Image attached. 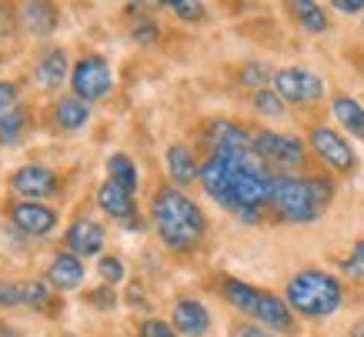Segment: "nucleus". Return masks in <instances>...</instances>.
<instances>
[{
    "label": "nucleus",
    "mask_w": 364,
    "mask_h": 337,
    "mask_svg": "<svg viewBox=\"0 0 364 337\" xmlns=\"http://www.w3.org/2000/svg\"><path fill=\"white\" fill-rule=\"evenodd\" d=\"M344 274H348V277H364V240L354 244L351 257L344 261Z\"/></svg>",
    "instance_id": "393cba45"
},
{
    "label": "nucleus",
    "mask_w": 364,
    "mask_h": 337,
    "mask_svg": "<svg viewBox=\"0 0 364 337\" xmlns=\"http://www.w3.org/2000/svg\"><path fill=\"white\" fill-rule=\"evenodd\" d=\"M23 301H31L33 307H44L47 304V287L44 284H31V287L23 291Z\"/></svg>",
    "instance_id": "7c9ffc66"
},
{
    "label": "nucleus",
    "mask_w": 364,
    "mask_h": 337,
    "mask_svg": "<svg viewBox=\"0 0 364 337\" xmlns=\"http://www.w3.org/2000/svg\"><path fill=\"white\" fill-rule=\"evenodd\" d=\"M114 77H111V67L104 57H80L74 70H70V87L77 94V100H100L107 90H111Z\"/></svg>",
    "instance_id": "20e7f679"
},
{
    "label": "nucleus",
    "mask_w": 364,
    "mask_h": 337,
    "mask_svg": "<svg viewBox=\"0 0 364 337\" xmlns=\"http://www.w3.org/2000/svg\"><path fill=\"white\" fill-rule=\"evenodd\" d=\"M264 77H267L264 64H247V67L241 70V80H244V84H261Z\"/></svg>",
    "instance_id": "2f4dec72"
},
{
    "label": "nucleus",
    "mask_w": 364,
    "mask_h": 337,
    "mask_svg": "<svg viewBox=\"0 0 364 337\" xmlns=\"http://www.w3.org/2000/svg\"><path fill=\"white\" fill-rule=\"evenodd\" d=\"M351 337H364V317H361V321H358V324L351 327Z\"/></svg>",
    "instance_id": "e433bc0d"
},
{
    "label": "nucleus",
    "mask_w": 364,
    "mask_h": 337,
    "mask_svg": "<svg viewBox=\"0 0 364 337\" xmlns=\"http://www.w3.org/2000/svg\"><path fill=\"white\" fill-rule=\"evenodd\" d=\"M167 171H171V177H174L177 184H188V181H194V177L200 174L198 164H194V157H191V151L184 144H174V147L167 151Z\"/></svg>",
    "instance_id": "2eb2a0df"
},
{
    "label": "nucleus",
    "mask_w": 364,
    "mask_h": 337,
    "mask_svg": "<svg viewBox=\"0 0 364 337\" xmlns=\"http://www.w3.org/2000/svg\"><path fill=\"white\" fill-rule=\"evenodd\" d=\"M14 100H17V87L14 84H0V114H7Z\"/></svg>",
    "instance_id": "473e14b6"
},
{
    "label": "nucleus",
    "mask_w": 364,
    "mask_h": 337,
    "mask_svg": "<svg viewBox=\"0 0 364 337\" xmlns=\"http://www.w3.org/2000/svg\"><path fill=\"white\" fill-rule=\"evenodd\" d=\"M37 74H41V84L50 90H57L60 84H64L67 77V57L57 50V47H50L44 57H41V67H37Z\"/></svg>",
    "instance_id": "dca6fc26"
},
{
    "label": "nucleus",
    "mask_w": 364,
    "mask_h": 337,
    "mask_svg": "<svg viewBox=\"0 0 364 337\" xmlns=\"http://www.w3.org/2000/svg\"><path fill=\"white\" fill-rule=\"evenodd\" d=\"M334 117L358 137H364V107L351 97H334Z\"/></svg>",
    "instance_id": "6ab92c4d"
},
{
    "label": "nucleus",
    "mask_w": 364,
    "mask_h": 337,
    "mask_svg": "<svg viewBox=\"0 0 364 337\" xmlns=\"http://www.w3.org/2000/svg\"><path fill=\"white\" fill-rule=\"evenodd\" d=\"M21 14H23V23L37 33H47L57 23V11L50 4H23Z\"/></svg>",
    "instance_id": "412c9836"
},
{
    "label": "nucleus",
    "mask_w": 364,
    "mask_h": 337,
    "mask_svg": "<svg viewBox=\"0 0 364 337\" xmlns=\"http://www.w3.org/2000/svg\"><path fill=\"white\" fill-rule=\"evenodd\" d=\"M311 147L318 151L321 161H328L334 171H351L354 167V151L348 147L341 134H334L331 127H314L311 134Z\"/></svg>",
    "instance_id": "0eeeda50"
},
{
    "label": "nucleus",
    "mask_w": 364,
    "mask_h": 337,
    "mask_svg": "<svg viewBox=\"0 0 364 337\" xmlns=\"http://www.w3.org/2000/svg\"><path fill=\"white\" fill-rule=\"evenodd\" d=\"M151 214H154V228L161 234V240L174 250H191L204 234V214L198 210V204L191 197H184L174 187H161L157 191Z\"/></svg>",
    "instance_id": "f257e3e1"
},
{
    "label": "nucleus",
    "mask_w": 364,
    "mask_h": 337,
    "mask_svg": "<svg viewBox=\"0 0 364 337\" xmlns=\"http://www.w3.org/2000/svg\"><path fill=\"white\" fill-rule=\"evenodd\" d=\"M134 37H137L141 44H151V41H154V37H157V31H154V27H151V23H144V27H137V31H134Z\"/></svg>",
    "instance_id": "f704fd0d"
},
{
    "label": "nucleus",
    "mask_w": 364,
    "mask_h": 337,
    "mask_svg": "<svg viewBox=\"0 0 364 337\" xmlns=\"http://www.w3.org/2000/svg\"><path fill=\"white\" fill-rule=\"evenodd\" d=\"M97 204L111 214V218H121V220H127V218H134V200H131V194L124 191V187H117L114 181H107V184H100V191H97Z\"/></svg>",
    "instance_id": "4468645a"
},
{
    "label": "nucleus",
    "mask_w": 364,
    "mask_h": 337,
    "mask_svg": "<svg viewBox=\"0 0 364 337\" xmlns=\"http://www.w3.org/2000/svg\"><path fill=\"white\" fill-rule=\"evenodd\" d=\"M251 147L267 167H271V164H274V167H298V164L304 161V147H301V141H294V137H281V134H271V131L254 134Z\"/></svg>",
    "instance_id": "423d86ee"
},
{
    "label": "nucleus",
    "mask_w": 364,
    "mask_h": 337,
    "mask_svg": "<svg viewBox=\"0 0 364 337\" xmlns=\"http://www.w3.org/2000/svg\"><path fill=\"white\" fill-rule=\"evenodd\" d=\"M274 94L291 104H311L324 94V84L318 74H311L304 67H284L274 74Z\"/></svg>",
    "instance_id": "39448f33"
},
{
    "label": "nucleus",
    "mask_w": 364,
    "mask_h": 337,
    "mask_svg": "<svg viewBox=\"0 0 364 337\" xmlns=\"http://www.w3.org/2000/svg\"><path fill=\"white\" fill-rule=\"evenodd\" d=\"M174 327H177V334H184V337H204L210 327L208 307L200 304V301H177Z\"/></svg>",
    "instance_id": "1a4fd4ad"
},
{
    "label": "nucleus",
    "mask_w": 364,
    "mask_h": 337,
    "mask_svg": "<svg viewBox=\"0 0 364 337\" xmlns=\"http://www.w3.org/2000/svg\"><path fill=\"white\" fill-rule=\"evenodd\" d=\"M234 334H237V337H271V334H267V331H261V327H251V324L237 327Z\"/></svg>",
    "instance_id": "c9c22d12"
},
{
    "label": "nucleus",
    "mask_w": 364,
    "mask_h": 337,
    "mask_svg": "<svg viewBox=\"0 0 364 337\" xmlns=\"http://www.w3.org/2000/svg\"><path fill=\"white\" fill-rule=\"evenodd\" d=\"M224 297L231 301V307H237L241 314H251L257 311V301H261V291L251 287V284L244 281H224Z\"/></svg>",
    "instance_id": "f3484780"
},
{
    "label": "nucleus",
    "mask_w": 364,
    "mask_h": 337,
    "mask_svg": "<svg viewBox=\"0 0 364 337\" xmlns=\"http://www.w3.org/2000/svg\"><path fill=\"white\" fill-rule=\"evenodd\" d=\"M177 17H184V21H200L204 17V7L200 4H188V0H174V4H167Z\"/></svg>",
    "instance_id": "a878e982"
},
{
    "label": "nucleus",
    "mask_w": 364,
    "mask_h": 337,
    "mask_svg": "<svg viewBox=\"0 0 364 337\" xmlns=\"http://www.w3.org/2000/svg\"><path fill=\"white\" fill-rule=\"evenodd\" d=\"M254 107H257V114H264V117H281L284 114V100L277 97L274 90H257L254 94Z\"/></svg>",
    "instance_id": "b1692460"
},
{
    "label": "nucleus",
    "mask_w": 364,
    "mask_h": 337,
    "mask_svg": "<svg viewBox=\"0 0 364 337\" xmlns=\"http://www.w3.org/2000/svg\"><path fill=\"white\" fill-rule=\"evenodd\" d=\"M47 281L60 291H74L84 281V264L77 261V254H57L50 271H47Z\"/></svg>",
    "instance_id": "f8f14e48"
},
{
    "label": "nucleus",
    "mask_w": 364,
    "mask_h": 337,
    "mask_svg": "<svg viewBox=\"0 0 364 337\" xmlns=\"http://www.w3.org/2000/svg\"><path fill=\"white\" fill-rule=\"evenodd\" d=\"M23 301V291L14 281H0V304L4 307H17Z\"/></svg>",
    "instance_id": "cd10ccee"
},
{
    "label": "nucleus",
    "mask_w": 364,
    "mask_h": 337,
    "mask_svg": "<svg viewBox=\"0 0 364 337\" xmlns=\"http://www.w3.org/2000/svg\"><path fill=\"white\" fill-rule=\"evenodd\" d=\"M11 220L23 230V234H33V237H41V234H50V230H54L57 214L50 210V207H44V204L21 200V204H14Z\"/></svg>",
    "instance_id": "6e6552de"
},
{
    "label": "nucleus",
    "mask_w": 364,
    "mask_h": 337,
    "mask_svg": "<svg viewBox=\"0 0 364 337\" xmlns=\"http://www.w3.org/2000/svg\"><path fill=\"white\" fill-rule=\"evenodd\" d=\"M87 301H90L94 307H100V311H107V307H114V291H111V284H104L100 291L87 294Z\"/></svg>",
    "instance_id": "c756f323"
},
{
    "label": "nucleus",
    "mask_w": 364,
    "mask_h": 337,
    "mask_svg": "<svg viewBox=\"0 0 364 337\" xmlns=\"http://www.w3.org/2000/svg\"><path fill=\"white\" fill-rule=\"evenodd\" d=\"M334 11L358 14V11H364V0H334Z\"/></svg>",
    "instance_id": "72a5a7b5"
},
{
    "label": "nucleus",
    "mask_w": 364,
    "mask_h": 337,
    "mask_svg": "<svg viewBox=\"0 0 364 337\" xmlns=\"http://www.w3.org/2000/svg\"><path fill=\"white\" fill-rule=\"evenodd\" d=\"M67 337H74V334H67Z\"/></svg>",
    "instance_id": "58836bf2"
},
{
    "label": "nucleus",
    "mask_w": 364,
    "mask_h": 337,
    "mask_svg": "<svg viewBox=\"0 0 364 337\" xmlns=\"http://www.w3.org/2000/svg\"><path fill=\"white\" fill-rule=\"evenodd\" d=\"M141 337H177V334L171 331V324H164V321H144Z\"/></svg>",
    "instance_id": "c85d7f7f"
},
{
    "label": "nucleus",
    "mask_w": 364,
    "mask_h": 337,
    "mask_svg": "<svg viewBox=\"0 0 364 337\" xmlns=\"http://www.w3.org/2000/svg\"><path fill=\"white\" fill-rule=\"evenodd\" d=\"M107 174L117 187H124L127 194H134V187H137V167L127 154H114L111 161H107Z\"/></svg>",
    "instance_id": "aec40b11"
},
{
    "label": "nucleus",
    "mask_w": 364,
    "mask_h": 337,
    "mask_svg": "<svg viewBox=\"0 0 364 337\" xmlns=\"http://www.w3.org/2000/svg\"><path fill=\"white\" fill-rule=\"evenodd\" d=\"M90 117V110L84 100L77 97H64L60 104H57V124L64 127V131H77V127H84Z\"/></svg>",
    "instance_id": "a211bd4d"
},
{
    "label": "nucleus",
    "mask_w": 364,
    "mask_h": 337,
    "mask_svg": "<svg viewBox=\"0 0 364 337\" xmlns=\"http://www.w3.org/2000/svg\"><path fill=\"white\" fill-rule=\"evenodd\" d=\"M23 120H27V114L23 110H7V114H0V141L4 144H11V141H17L21 137V131H23Z\"/></svg>",
    "instance_id": "4be33fe9"
},
{
    "label": "nucleus",
    "mask_w": 364,
    "mask_h": 337,
    "mask_svg": "<svg viewBox=\"0 0 364 337\" xmlns=\"http://www.w3.org/2000/svg\"><path fill=\"white\" fill-rule=\"evenodd\" d=\"M287 307L304 317H328L341 307V284L324 271H301L287 281Z\"/></svg>",
    "instance_id": "7ed1b4c3"
},
{
    "label": "nucleus",
    "mask_w": 364,
    "mask_h": 337,
    "mask_svg": "<svg viewBox=\"0 0 364 337\" xmlns=\"http://www.w3.org/2000/svg\"><path fill=\"white\" fill-rule=\"evenodd\" d=\"M67 247L74 250V254H97L104 247V228L94 224V220H77L74 228L67 230Z\"/></svg>",
    "instance_id": "9b49d317"
},
{
    "label": "nucleus",
    "mask_w": 364,
    "mask_h": 337,
    "mask_svg": "<svg viewBox=\"0 0 364 337\" xmlns=\"http://www.w3.org/2000/svg\"><path fill=\"white\" fill-rule=\"evenodd\" d=\"M254 317H257L264 327H271V331H287V327H291V307H287L281 297H274V294H267V291H261V301H257Z\"/></svg>",
    "instance_id": "ddd939ff"
},
{
    "label": "nucleus",
    "mask_w": 364,
    "mask_h": 337,
    "mask_svg": "<svg viewBox=\"0 0 364 337\" xmlns=\"http://www.w3.org/2000/svg\"><path fill=\"white\" fill-rule=\"evenodd\" d=\"M100 277L107 284L124 281V264L117 261V257H104V261H100Z\"/></svg>",
    "instance_id": "bb28decb"
},
{
    "label": "nucleus",
    "mask_w": 364,
    "mask_h": 337,
    "mask_svg": "<svg viewBox=\"0 0 364 337\" xmlns=\"http://www.w3.org/2000/svg\"><path fill=\"white\" fill-rule=\"evenodd\" d=\"M14 187L21 191L23 197H50L57 191V181L47 167H37V164H27L14 174Z\"/></svg>",
    "instance_id": "9d476101"
},
{
    "label": "nucleus",
    "mask_w": 364,
    "mask_h": 337,
    "mask_svg": "<svg viewBox=\"0 0 364 337\" xmlns=\"http://www.w3.org/2000/svg\"><path fill=\"white\" fill-rule=\"evenodd\" d=\"M294 11H298L301 23H304L308 31H324V27H328V17L321 14L318 4H308V0H301V4H294Z\"/></svg>",
    "instance_id": "5701e85b"
},
{
    "label": "nucleus",
    "mask_w": 364,
    "mask_h": 337,
    "mask_svg": "<svg viewBox=\"0 0 364 337\" xmlns=\"http://www.w3.org/2000/svg\"><path fill=\"white\" fill-rule=\"evenodd\" d=\"M0 334H4V337H17V331H14V327H4Z\"/></svg>",
    "instance_id": "4c0bfd02"
},
{
    "label": "nucleus",
    "mask_w": 364,
    "mask_h": 337,
    "mask_svg": "<svg viewBox=\"0 0 364 337\" xmlns=\"http://www.w3.org/2000/svg\"><path fill=\"white\" fill-rule=\"evenodd\" d=\"M328 197H331V184L321 177H308V181L274 177V187H271V207L277 210V218L291 220V224L314 220Z\"/></svg>",
    "instance_id": "f03ea898"
}]
</instances>
